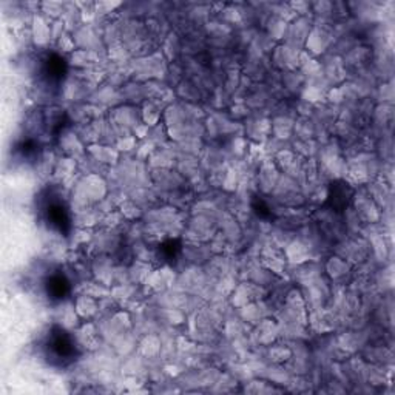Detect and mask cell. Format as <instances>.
I'll return each mask as SVG.
<instances>
[{
  "label": "cell",
  "mask_w": 395,
  "mask_h": 395,
  "mask_svg": "<svg viewBox=\"0 0 395 395\" xmlns=\"http://www.w3.org/2000/svg\"><path fill=\"white\" fill-rule=\"evenodd\" d=\"M352 198H354V190H352L348 183H332L328 193V200H326V205H329L333 212H343L349 207Z\"/></svg>",
  "instance_id": "277c9868"
},
{
  "label": "cell",
  "mask_w": 395,
  "mask_h": 395,
  "mask_svg": "<svg viewBox=\"0 0 395 395\" xmlns=\"http://www.w3.org/2000/svg\"><path fill=\"white\" fill-rule=\"evenodd\" d=\"M159 252L162 256V261L173 263L178 258L179 252H181V244H179L176 239H167L166 243L159 246Z\"/></svg>",
  "instance_id": "52a82bcc"
},
{
  "label": "cell",
  "mask_w": 395,
  "mask_h": 395,
  "mask_svg": "<svg viewBox=\"0 0 395 395\" xmlns=\"http://www.w3.org/2000/svg\"><path fill=\"white\" fill-rule=\"evenodd\" d=\"M45 357L51 365L55 366H68L74 363L79 357V350L71 337L61 326H53L50 329L45 340Z\"/></svg>",
  "instance_id": "6da1fadb"
},
{
  "label": "cell",
  "mask_w": 395,
  "mask_h": 395,
  "mask_svg": "<svg viewBox=\"0 0 395 395\" xmlns=\"http://www.w3.org/2000/svg\"><path fill=\"white\" fill-rule=\"evenodd\" d=\"M252 207H253L255 213L263 219H268V218L272 217V212L269 209V205L265 204L263 200H260V198H255V200L252 201Z\"/></svg>",
  "instance_id": "ba28073f"
},
{
  "label": "cell",
  "mask_w": 395,
  "mask_h": 395,
  "mask_svg": "<svg viewBox=\"0 0 395 395\" xmlns=\"http://www.w3.org/2000/svg\"><path fill=\"white\" fill-rule=\"evenodd\" d=\"M39 151V142L33 137H25L16 147V153L19 154L21 159H33L38 156Z\"/></svg>",
  "instance_id": "8992f818"
},
{
  "label": "cell",
  "mask_w": 395,
  "mask_h": 395,
  "mask_svg": "<svg viewBox=\"0 0 395 395\" xmlns=\"http://www.w3.org/2000/svg\"><path fill=\"white\" fill-rule=\"evenodd\" d=\"M67 62L65 59L61 55L51 53L47 55L44 61H42V67H40V76L42 79L50 87H59L61 82L64 81V77L67 74Z\"/></svg>",
  "instance_id": "3957f363"
},
{
  "label": "cell",
  "mask_w": 395,
  "mask_h": 395,
  "mask_svg": "<svg viewBox=\"0 0 395 395\" xmlns=\"http://www.w3.org/2000/svg\"><path fill=\"white\" fill-rule=\"evenodd\" d=\"M44 219L48 224L50 229H53L55 231L61 235H68L71 230V218L70 212H68L65 202L61 198L56 196H48V200L44 204Z\"/></svg>",
  "instance_id": "7a4b0ae2"
},
{
  "label": "cell",
  "mask_w": 395,
  "mask_h": 395,
  "mask_svg": "<svg viewBox=\"0 0 395 395\" xmlns=\"http://www.w3.org/2000/svg\"><path fill=\"white\" fill-rule=\"evenodd\" d=\"M45 292L50 302L59 303L70 295L71 285L62 272H55L45 281Z\"/></svg>",
  "instance_id": "5b68a950"
}]
</instances>
